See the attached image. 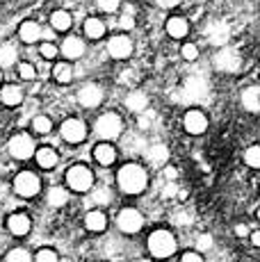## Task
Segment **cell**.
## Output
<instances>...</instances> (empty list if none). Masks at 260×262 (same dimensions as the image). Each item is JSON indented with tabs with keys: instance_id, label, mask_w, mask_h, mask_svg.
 <instances>
[{
	"instance_id": "1",
	"label": "cell",
	"mask_w": 260,
	"mask_h": 262,
	"mask_svg": "<svg viewBox=\"0 0 260 262\" xmlns=\"http://www.w3.org/2000/svg\"><path fill=\"white\" fill-rule=\"evenodd\" d=\"M117 185L123 194H142L148 187V173L139 164L130 162L117 171Z\"/></svg>"
},
{
	"instance_id": "2",
	"label": "cell",
	"mask_w": 260,
	"mask_h": 262,
	"mask_svg": "<svg viewBox=\"0 0 260 262\" xmlns=\"http://www.w3.org/2000/svg\"><path fill=\"white\" fill-rule=\"evenodd\" d=\"M148 251L153 258H169L176 253V237L171 235V230L158 228L148 235Z\"/></svg>"
},
{
	"instance_id": "3",
	"label": "cell",
	"mask_w": 260,
	"mask_h": 262,
	"mask_svg": "<svg viewBox=\"0 0 260 262\" xmlns=\"http://www.w3.org/2000/svg\"><path fill=\"white\" fill-rule=\"evenodd\" d=\"M96 135L101 137V142H112V139H117V137H121V133H123V121L119 114H114V112H107V114H103V117H98L96 121Z\"/></svg>"
},
{
	"instance_id": "4",
	"label": "cell",
	"mask_w": 260,
	"mask_h": 262,
	"mask_svg": "<svg viewBox=\"0 0 260 262\" xmlns=\"http://www.w3.org/2000/svg\"><path fill=\"white\" fill-rule=\"evenodd\" d=\"M67 183L73 191H89L94 187V173L87 164H73L67 171Z\"/></svg>"
},
{
	"instance_id": "5",
	"label": "cell",
	"mask_w": 260,
	"mask_h": 262,
	"mask_svg": "<svg viewBox=\"0 0 260 262\" xmlns=\"http://www.w3.org/2000/svg\"><path fill=\"white\" fill-rule=\"evenodd\" d=\"M7 150L14 160H30L34 153H37V146H34L32 137H30L28 133H18L9 139Z\"/></svg>"
},
{
	"instance_id": "6",
	"label": "cell",
	"mask_w": 260,
	"mask_h": 262,
	"mask_svg": "<svg viewBox=\"0 0 260 262\" xmlns=\"http://www.w3.org/2000/svg\"><path fill=\"white\" fill-rule=\"evenodd\" d=\"M14 191H16L21 199H30V196H37L41 191V180L37 173L32 171H21V173L14 178Z\"/></svg>"
},
{
	"instance_id": "7",
	"label": "cell",
	"mask_w": 260,
	"mask_h": 262,
	"mask_svg": "<svg viewBox=\"0 0 260 262\" xmlns=\"http://www.w3.org/2000/svg\"><path fill=\"white\" fill-rule=\"evenodd\" d=\"M117 226H119V230H121V233L135 235V233H139V230H142L144 214L139 212V210H135V208H126V210H121V212L117 214Z\"/></svg>"
},
{
	"instance_id": "8",
	"label": "cell",
	"mask_w": 260,
	"mask_h": 262,
	"mask_svg": "<svg viewBox=\"0 0 260 262\" xmlns=\"http://www.w3.org/2000/svg\"><path fill=\"white\" fill-rule=\"evenodd\" d=\"M59 135L67 144H80L87 137V123L80 119H67L59 125Z\"/></svg>"
},
{
	"instance_id": "9",
	"label": "cell",
	"mask_w": 260,
	"mask_h": 262,
	"mask_svg": "<svg viewBox=\"0 0 260 262\" xmlns=\"http://www.w3.org/2000/svg\"><path fill=\"white\" fill-rule=\"evenodd\" d=\"M181 94L185 96V100H203L208 94V80L203 75H189Z\"/></svg>"
},
{
	"instance_id": "10",
	"label": "cell",
	"mask_w": 260,
	"mask_h": 262,
	"mask_svg": "<svg viewBox=\"0 0 260 262\" xmlns=\"http://www.w3.org/2000/svg\"><path fill=\"white\" fill-rule=\"evenodd\" d=\"M183 125L189 135H203L208 128V119L201 110H187L183 117Z\"/></svg>"
},
{
	"instance_id": "11",
	"label": "cell",
	"mask_w": 260,
	"mask_h": 262,
	"mask_svg": "<svg viewBox=\"0 0 260 262\" xmlns=\"http://www.w3.org/2000/svg\"><path fill=\"white\" fill-rule=\"evenodd\" d=\"M107 53L114 59H126L133 53V41H130L126 34H114L107 41Z\"/></svg>"
},
{
	"instance_id": "12",
	"label": "cell",
	"mask_w": 260,
	"mask_h": 262,
	"mask_svg": "<svg viewBox=\"0 0 260 262\" xmlns=\"http://www.w3.org/2000/svg\"><path fill=\"white\" fill-rule=\"evenodd\" d=\"M214 67L219 69V71H226V73H231V71H237V67H240V55H237V50H233V48H222L217 55H214Z\"/></svg>"
},
{
	"instance_id": "13",
	"label": "cell",
	"mask_w": 260,
	"mask_h": 262,
	"mask_svg": "<svg viewBox=\"0 0 260 262\" xmlns=\"http://www.w3.org/2000/svg\"><path fill=\"white\" fill-rule=\"evenodd\" d=\"M101 100H103V89L98 87V84H84V87L78 92V103L87 110L98 107Z\"/></svg>"
},
{
	"instance_id": "14",
	"label": "cell",
	"mask_w": 260,
	"mask_h": 262,
	"mask_svg": "<svg viewBox=\"0 0 260 262\" xmlns=\"http://www.w3.org/2000/svg\"><path fill=\"white\" fill-rule=\"evenodd\" d=\"M30 228H32V219H30L28 214H23V212L9 214V219H7V230H9L12 235H16V237H23V235L30 233Z\"/></svg>"
},
{
	"instance_id": "15",
	"label": "cell",
	"mask_w": 260,
	"mask_h": 262,
	"mask_svg": "<svg viewBox=\"0 0 260 262\" xmlns=\"http://www.w3.org/2000/svg\"><path fill=\"white\" fill-rule=\"evenodd\" d=\"M94 160H96L98 164H103V167H110V164H114V160H117V148L110 142H98L94 146Z\"/></svg>"
},
{
	"instance_id": "16",
	"label": "cell",
	"mask_w": 260,
	"mask_h": 262,
	"mask_svg": "<svg viewBox=\"0 0 260 262\" xmlns=\"http://www.w3.org/2000/svg\"><path fill=\"white\" fill-rule=\"evenodd\" d=\"M164 28H167V34L171 39H183V37H187V32H189V23H187V18H183V16H169Z\"/></svg>"
},
{
	"instance_id": "17",
	"label": "cell",
	"mask_w": 260,
	"mask_h": 262,
	"mask_svg": "<svg viewBox=\"0 0 260 262\" xmlns=\"http://www.w3.org/2000/svg\"><path fill=\"white\" fill-rule=\"evenodd\" d=\"M0 103L7 105V107H16L23 103V89L18 84H5L0 89Z\"/></svg>"
},
{
	"instance_id": "18",
	"label": "cell",
	"mask_w": 260,
	"mask_h": 262,
	"mask_svg": "<svg viewBox=\"0 0 260 262\" xmlns=\"http://www.w3.org/2000/svg\"><path fill=\"white\" fill-rule=\"evenodd\" d=\"M84 228H87L89 233H103V230L107 228V216H105L103 210H92V212H87V216H84Z\"/></svg>"
},
{
	"instance_id": "19",
	"label": "cell",
	"mask_w": 260,
	"mask_h": 262,
	"mask_svg": "<svg viewBox=\"0 0 260 262\" xmlns=\"http://www.w3.org/2000/svg\"><path fill=\"white\" fill-rule=\"evenodd\" d=\"M34 160H37V164L41 169H53L55 164L59 162V155L55 148H51V146H39L37 153H34Z\"/></svg>"
},
{
	"instance_id": "20",
	"label": "cell",
	"mask_w": 260,
	"mask_h": 262,
	"mask_svg": "<svg viewBox=\"0 0 260 262\" xmlns=\"http://www.w3.org/2000/svg\"><path fill=\"white\" fill-rule=\"evenodd\" d=\"M18 37H21L23 43H34L41 39V25L37 21H23L21 28H18Z\"/></svg>"
},
{
	"instance_id": "21",
	"label": "cell",
	"mask_w": 260,
	"mask_h": 262,
	"mask_svg": "<svg viewBox=\"0 0 260 262\" xmlns=\"http://www.w3.org/2000/svg\"><path fill=\"white\" fill-rule=\"evenodd\" d=\"M62 55L67 59H80L84 55V41L78 37H69L67 41L62 43Z\"/></svg>"
},
{
	"instance_id": "22",
	"label": "cell",
	"mask_w": 260,
	"mask_h": 262,
	"mask_svg": "<svg viewBox=\"0 0 260 262\" xmlns=\"http://www.w3.org/2000/svg\"><path fill=\"white\" fill-rule=\"evenodd\" d=\"M51 25H53L55 32H67V30H71L73 18L67 9H57V12L51 14Z\"/></svg>"
},
{
	"instance_id": "23",
	"label": "cell",
	"mask_w": 260,
	"mask_h": 262,
	"mask_svg": "<svg viewBox=\"0 0 260 262\" xmlns=\"http://www.w3.org/2000/svg\"><path fill=\"white\" fill-rule=\"evenodd\" d=\"M126 107L130 110V112H135V114H142L144 110L148 107L146 94H144V92H130L126 96Z\"/></svg>"
},
{
	"instance_id": "24",
	"label": "cell",
	"mask_w": 260,
	"mask_h": 262,
	"mask_svg": "<svg viewBox=\"0 0 260 262\" xmlns=\"http://www.w3.org/2000/svg\"><path fill=\"white\" fill-rule=\"evenodd\" d=\"M242 105L249 112L258 114L260 112V87H247L242 92Z\"/></svg>"
},
{
	"instance_id": "25",
	"label": "cell",
	"mask_w": 260,
	"mask_h": 262,
	"mask_svg": "<svg viewBox=\"0 0 260 262\" xmlns=\"http://www.w3.org/2000/svg\"><path fill=\"white\" fill-rule=\"evenodd\" d=\"M82 30H84V34H87L89 39H103V34H105V23L101 21V18L92 16V18H87V21H84Z\"/></svg>"
},
{
	"instance_id": "26",
	"label": "cell",
	"mask_w": 260,
	"mask_h": 262,
	"mask_svg": "<svg viewBox=\"0 0 260 262\" xmlns=\"http://www.w3.org/2000/svg\"><path fill=\"white\" fill-rule=\"evenodd\" d=\"M53 78L59 84H69L73 80V67L69 62H57L53 69Z\"/></svg>"
},
{
	"instance_id": "27",
	"label": "cell",
	"mask_w": 260,
	"mask_h": 262,
	"mask_svg": "<svg viewBox=\"0 0 260 262\" xmlns=\"http://www.w3.org/2000/svg\"><path fill=\"white\" fill-rule=\"evenodd\" d=\"M146 155H148V162L151 164H164L169 158V150L164 144H158V146H151V148H146Z\"/></svg>"
},
{
	"instance_id": "28",
	"label": "cell",
	"mask_w": 260,
	"mask_h": 262,
	"mask_svg": "<svg viewBox=\"0 0 260 262\" xmlns=\"http://www.w3.org/2000/svg\"><path fill=\"white\" fill-rule=\"evenodd\" d=\"M69 201V194L64 187H51L48 189V205H53V208H62V205H67Z\"/></svg>"
},
{
	"instance_id": "29",
	"label": "cell",
	"mask_w": 260,
	"mask_h": 262,
	"mask_svg": "<svg viewBox=\"0 0 260 262\" xmlns=\"http://www.w3.org/2000/svg\"><path fill=\"white\" fill-rule=\"evenodd\" d=\"M18 53L16 48L12 46V43H5V46H0V67H12L14 62H16Z\"/></svg>"
},
{
	"instance_id": "30",
	"label": "cell",
	"mask_w": 260,
	"mask_h": 262,
	"mask_svg": "<svg viewBox=\"0 0 260 262\" xmlns=\"http://www.w3.org/2000/svg\"><path fill=\"white\" fill-rule=\"evenodd\" d=\"M244 162L251 169H260V146H249L244 150Z\"/></svg>"
},
{
	"instance_id": "31",
	"label": "cell",
	"mask_w": 260,
	"mask_h": 262,
	"mask_svg": "<svg viewBox=\"0 0 260 262\" xmlns=\"http://www.w3.org/2000/svg\"><path fill=\"white\" fill-rule=\"evenodd\" d=\"M5 262H34V258L26 249H12L7 255H5Z\"/></svg>"
},
{
	"instance_id": "32",
	"label": "cell",
	"mask_w": 260,
	"mask_h": 262,
	"mask_svg": "<svg viewBox=\"0 0 260 262\" xmlns=\"http://www.w3.org/2000/svg\"><path fill=\"white\" fill-rule=\"evenodd\" d=\"M32 128H34V133L37 135H48L51 133V128H53V123H51V119L48 117L39 114V117H34V121H32Z\"/></svg>"
},
{
	"instance_id": "33",
	"label": "cell",
	"mask_w": 260,
	"mask_h": 262,
	"mask_svg": "<svg viewBox=\"0 0 260 262\" xmlns=\"http://www.w3.org/2000/svg\"><path fill=\"white\" fill-rule=\"evenodd\" d=\"M112 203V191L107 187H98L94 191V205H110Z\"/></svg>"
},
{
	"instance_id": "34",
	"label": "cell",
	"mask_w": 260,
	"mask_h": 262,
	"mask_svg": "<svg viewBox=\"0 0 260 262\" xmlns=\"http://www.w3.org/2000/svg\"><path fill=\"white\" fill-rule=\"evenodd\" d=\"M18 75H21V80L30 82V80L37 78V69H34L30 62H23V64H18Z\"/></svg>"
},
{
	"instance_id": "35",
	"label": "cell",
	"mask_w": 260,
	"mask_h": 262,
	"mask_svg": "<svg viewBox=\"0 0 260 262\" xmlns=\"http://www.w3.org/2000/svg\"><path fill=\"white\" fill-rule=\"evenodd\" d=\"M228 41V30L226 28H217L210 32V43H217V46H224Z\"/></svg>"
},
{
	"instance_id": "36",
	"label": "cell",
	"mask_w": 260,
	"mask_h": 262,
	"mask_svg": "<svg viewBox=\"0 0 260 262\" xmlns=\"http://www.w3.org/2000/svg\"><path fill=\"white\" fill-rule=\"evenodd\" d=\"M34 262H59V255H57V251H53V249H41L34 255Z\"/></svg>"
},
{
	"instance_id": "37",
	"label": "cell",
	"mask_w": 260,
	"mask_h": 262,
	"mask_svg": "<svg viewBox=\"0 0 260 262\" xmlns=\"http://www.w3.org/2000/svg\"><path fill=\"white\" fill-rule=\"evenodd\" d=\"M39 53H41V57H44V59H55V57H57L59 50H57V46H53L51 41H44V43H41V48H39Z\"/></svg>"
},
{
	"instance_id": "38",
	"label": "cell",
	"mask_w": 260,
	"mask_h": 262,
	"mask_svg": "<svg viewBox=\"0 0 260 262\" xmlns=\"http://www.w3.org/2000/svg\"><path fill=\"white\" fill-rule=\"evenodd\" d=\"M181 55H183V59H187V62H194V59L199 57V48L194 46V43H185L181 48Z\"/></svg>"
},
{
	"instance_id": "39",
	"label": "cell",
	"mask_w": 260,
	"mask_h": 262,
	"mask_svg": "<svg viewBox=\"0 0 260 262\" xmlns=\"http://www.w3.org/2000/svg\"><path fill=\"white\" fill-rule=\"evenodd\" d=\"M96 5H98V9L105 12V14H112V12L119 9V0H96Z\"/></svg>"
},
{
	"instance_id": "40",
	"label": "cell",
	"mask_w": 260,
	"mask_h": 262,
	"mask_svg": "<svg viewBox=\"0 0 260 262\" xmlns=\"http://www.w3.org/2000/svg\"><path fill=\"white\" fill-rule=\"evenodd\" d=\"M119 28L121 30H133L135 28V18L130 16V14H121V18H119Z\"/></svg>"
},
{
	"instance_id": "41",
	"label": "cell",
	"mask_w": 260,
	"mask_h": 262,
	"mask_svg": "<svg viewBox=\"0 0 260 262\" xmlns=\"http://www.w3.org/2000/svg\"><path fill=\"white\" fill-rule=\"evenodd\" d=\"M181 262H203L201 253H197V251H187V253H183Z\"/></svg>"
},
{
	"instance_id": "42",
	"label": "cell",
	"mask_w": 260,
	"mask_h": 262,
	"mask_svg": "<svg viewBox=\"0 0 260 262\" xmlns=\"http://www.w3.org/2000/svg\"><path fill=\"white\" fill-rule=\"evenodd\" d=\"M206 249H212V237L210 235H201L199 237V251H206Z\"/></svg>"
},
{
	"instance_id": "43",
	"label": "cell",
	"mask_w": 260,
	"mask_h": 262,
	"mask_svg": "<svg viewBox=\"0 0 260 262\" xmlns=\"http://www.w3.org/2000/svg\"><path fill=\"white\" fill-rule=\"evenodd\" d=\"M235 235H240V237H244V235H249V228H247V226H242V224H240V226H235Z\"/></svg>"
},
{
	"instance_id": "44",
	"label": "cell",
	"mask_w": 260,
	"mask_h": 262,
	"mask_svg": "<svg viewBox=\"0 0 260 262\" xmlns=\"http://www.w3.org/2000/svg\"><path fill=\"white\" fill-rule=\"evenodd\" d=\"M251 244L260 246V230H253V233H251Z\"/></svg>"
},
{
	"instance_id": "45",
	"label": "cell",
	"mask_w": 260,
	"mask_h": 262,
	"mask_svg": "<svg viewBox=\"0 0 260 262\" xmlns=\"http://www.w3.org/2000/svg\"><path fill=\"white\" fill-rule=\"evenodd\" d=\"M176 3H181V0H160V5H162V7H174Z\"/></svg>"
},
{
	"instance_id": "46",
	"label": "cell",
	"mask_w": 260,
	"mask_h": 262,
	"mask_svg": "<svg viewBox=\"0 0 260 262\" xmlns=\"http://www.w3.org/2000/svg\"><path fill=\"white\" fill-rule=\"evenodd\" d=\"M164 173H167V178H169V180L176 178V169H174V167H167V171H164Z\"/></svg>"
},
{
	"instance_id": "47",
	"label": "cell",
	"mask_w": 260,
	"mask_h": 262,
	"mask_svg": "<svg viewBox=\"0 0 260 262\" xmlns=\"http://www.w3.org/2000/svg\"><path fill=\"white\" fill-rule=\"evenodd\" d=\"M135 262H151V260H142V258H139V260H135Z\"/></svg>"
},
{
	"instance_id": "48",
	"label": "cell",
	"mask_w": 260,
	"mask_h": 262,
	"mask_svg": "<svg viewBox=\"0 0 260 262\" xmlns=\"http://www.w3.org/2000/svg\"><path fill=\"white\" fill-rule=\"evenodd\" d=\"M256 214H258V221H260V208H258V212H256Z\"/></svg>"
},
{
	"instance_id": "49",
	"label": "cell",
	"mask_w": 260,
	"mask_h": 262,
	"mask_svg": "<svg viewBox=\"0 0 260 262\" xmlns=\"http://www.w3.org/2000/svg\"><path fill=\"white\" fill-rule=\"evenodd\" d=\"M0 82H3V71H0Z\"/></svg>"
}]
</instances>
